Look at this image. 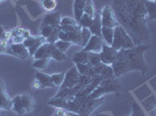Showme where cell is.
<instances>
[{"mask_svg":"<svg viewBox=\"0 0 156 116\" xmlns=\"http://www.w3.org/2000/svg\"><path fill=\"white\" fill-rule=\"evenodd\" d=\"M113 11L118 23L124 27L128 34H136L141 39L150 37L144 0H114Z\"/></svg>","mask_w":156,"mask_h":116,"instance_id":"6da1fadb","label":"cell"},{"mask_svg":"<svg viewBox=\"0 0 156 116\" xmlns=\"http://www.w3.org/2000/svg\"><path fill=\"white\" fill-rule=\"evenodd\" d=\"M149 48L150 45H135L132 49L119 50L117 58L112 64L115 78L121 77L130 71H140L142 74H146L148 71V66L143 53Z\"/></svg>","mask_w":156,"mask_h":116,"instance_id":"7a4b0ae2","label":"cell"},{"mask_svg":"<svg viewBox=\"0 0 156 116\" xmlns=\"http://www.w3.org/2000/svg\"><path fill=\"white\" fill-rule=\"evenodd\" d=\"M34 108H35V100L30 94L23 93V94H18L13 97L12 111H14L16 115H27L32 113Z\"/></svg>","mask_w":156,"mask_h":116,"instance_id":"3957f363","label":"cell"},{"mask_svg":"<svg viewBox=\"0 0 156 116\" xmlns=\"http://www.w3.org/2000/svg\"><path fill=\"white\" fill-rule=\"evenodd\" d=\"M135 46V42L132 39L127 30L122 26L118 25L114 28V36H113V42H112V48H114L117 51L121 49H132Z\"/></svg>","mask_w":156,"mask_h":116,"instance_id":"277c9868","label":"cell"},{"mask_svg":"<svg viewBox=\"0 0 156 116\" xmlns=\"http://www.w3.org/2000/svg\"><path fill=\"white\" fill-rule=\"evenodd\" d=\"M82 27L79 25L72 27H59V39L68 41L72 44L82 46Z\"/></svg>","mask_w":156,"mask_h":116,"instance_id":"5b68a950","label":"cell"},{"mask_svg":"<svg viewBox=\"0 0 156 116\" xmlns=\"http://www.w3.org/2000/svg\"><path fill=\"white\" fill-rule=\"evenodd\" d=\"M119 86H120V85L115 81V79H104L97 88L92 92L90 97H91V99L103 97L105 94H107V93L117 92V90H119Z\"/></svg>","mask_w":156,"mask_h":116,"instance_id":"8992f818","label":"cell"},{"mask_svg":"<svg viewBox=\"0 0 156 116\" xmlns=\"http://www.w3.org/2000/svg\"><path fill=\"white\" fill-rule=\"evenodd\" d=\"M100 19H101V25H103V27L115 28L119 25L117 16H115L114 11H113V7L110 6V5H106L101 9V12H100Z\"/></svg>","mask_w":156,"mask_h":116,"instance_id":"52a82bcc","label":"cell"},{"mask_svg":"<svg viewBox=\"0 0 156 116\" xmlns=\"http://www.w3.org/2000/svg\"><path fill=\"white\" fill-rule=\"evenodd\" d=\"M55 85L51 80V76L42 73V72H36L35 79L33 81V88H54Z\"/></svg>","mask_w":156,"mask_h":116,"instance_id":"ba28073f","label":"cell"},{"mask_svg":"<svg viewBox=\"0 0 156 116\" xmlns=\"http://www.w3.org/2000/svg\"><path fill=\"white\" fill-rule=\"evenodd\" d=\"M99 55H100V59H101V63L103 64L112 65L114 63L115 58H117L118 51L114 48H112V45L104 43L103 49H101V51L99 52Z\"/></svg>","mask_w":156,"mask_h":116,"instance_id":"9c48e42d","label":"cell"},{"mask_svg":"<svg viewBox=\"0 0 156 116\" xmlns=\"http://www.w3.org/2000/svg\"><path fill=\"white\" fill-rule=\"evenodd\" d=\"M79 72H78L77 67H71L69 71L65 72L64 76V81L61 86V88H71V87H75L76 85L78 84V80H79Z\"/></svg>","mask_w":156,"mask_h":116,"instance_id":"30bf717a","label":"cell"},{"mask_svg":"<svg viewBox=\"0 0 156 116\" xmlns=\"http://www.w3.org/2000/svg\"><path fill=\"white\" fill-rule=\"evenodd\" d=\"M103 103V97H99V99H91V97H89V99L86 100V102L83 104V107H82V109L79 111V116H90L94 111V110L97 109L98 107L100 106Z\"/></svg>","mask_w":156,"mask_h":116,"instance_id":"8fae6325","label":"cell"},{"mask_svg":"<svg viewBox=\"0 0 156 116\" xmlns=\"http://www.w3.org/2000/svg\"><path fill=\"white\" fill-rule=\"evenodd\" d=\"M103 45H104V41L101 39V36H97V35H92L91 39H89L87 44L83 48V50L87 52H96L99 53L103 49Z\"/></svg>","mask_w":156,"mask_h":116,"instance_id":"7c38bea8","label":"cell"},{"mask_svg":"<svg viewBox=\"0 0 156 116\" xmlns=\"http://www.w3.org/2000/svg\"><path fill=\"white\" fill-rule=\"evenodd\" d=\"M13 99L7 94L4 81L0 79V109L2 110H12Z\"/></svg>","mask_w":156,"mask_h":116,"instance_id":"4fadbf2b","label":"cell"},{"mask_svg":"<svg viewBox=\"0 0 156 116\" xmlns=\"http://www.w3.org/2000/svg\"><path fill=\"white\" fill-rule=\"evenodd\" d=\"M8 52L20 59H27L29 57V52L22 43H11L8 46Z\"/></svg>","mask_w":156,"mask_h":116,"instance_id":"5bb4252c","label":"cell"},{"mask_svg":"<svg viewBox=\"0 0 156 116\" xmlns=\"http://www.w3.org/2000/svg\"><path fill=\"white\" fill-rule=\"evenodd\" d=\"M93 70H94L96 76H99L103 79H115L114 72H113V69H112V65H106L100 63L99 65L94 66Z\"/></svg>","mask_w":156,"mask_h":116,"instance_id":"9a60e30c","label":"cell"},{"mask_svg":"<svg viewBox=\"0 0 156 116\" xmlns=\"http://www.w3.org/2000/svg\"><path fill=\"white\" fill-rule=\"evenodd\" d=\"M11 34V36H9V39H11V42L12 43H22L23 42V39H26L27 37H29V36H32V34L30 32L26 29V28H16V29H14L12 32H9Z\"/></svg>","mask_w":156,"mask_h":116,"instance_id":"2e32d148","label":"cell"},{"mask_svg":"<svg viewBox=\"0 0 156 116\" xmlns=\"http://www.w3.org/2000/svg\"><path fill=\"white\" fill-rule=\"evenodd\" d=\"M61 19H62V18H61V14H59L58 12L49 13L43 18L41 25H46V26H50V27H52V28H56V27H59Z\"/></svg>","mask_w":156,"mask_h":116,"instance_id":"e0dca14e","label":"cell"},{"mask_svg":"<svg viewBox=\"0 0 156 116\" xmlns=\"http://www.w3.org/2000/svg\"><path fill=\"white\" fill-rule=\"evenodd\" d=\"M50 49H51V43L46 42L37 49V51L34 53L33 58L34 59H41V58H48L50 59Z\"/></svg>","mask_w":156,"mask_h":116,"instance_id":"ac0fdd59","label":"cell"},{"mask_svg":"<svg viewBox=\"0 0 156 116\" xmlns=\"http://www.w3.org/2000/svg\"><path fill=\"white\" fill-rule=\"evenodd\" d=\"M101 28H103V25H101V19H100V12H97L89 29H90V32H92V35L100 36V34H101Z\"/></svg>","mask_w":156,"mask_h":116,"instance_id":"d6986e66","label":"cell"},{"mask_svg":"<svg viewBox=\"0 0 156 116\" xmlns=\"http://www.w3.org/2000/svg\"><path fill=\"white\" fill-rule=\"evenodd\" d=\"M86 1L87 0H75V2H73V15H75V19L77 22L84 14Z\"/></svg>","mask_w":156,"mask_h":116,"instance_id":"ffe728a7","label":"cell"},{"mask_svg":"<svg viewBox=\"0 0 156 116\" xmlns=\"http://www.w3.org/2000/svg\"><path fill=\"white\" fill-rule=\"evenodd\" d=\"M75 65H76V67H77V70L80 76H86V77H91V78L97 77L96 73H94V70H93V66H91L89 63L87 64H75Z\"/></svg>","mask_w":156,"mask_h":116,"instance_id":"44dd1931","label":"cell"},{"mask_svg":"<svg viewBox=\"0 0 156 116\" xmlns=\"http://www.w3.org/2000/svg\"><path fill=\"white\" fill-rule=\"evenodd\" d=\"M101 39L104 41V43L108 45H112L113 42V36H114V28H108V27H103L101 28V34H100Z\"/></svg>","mask_w":156,"mask_h":116,"instance_id":"7402d4cb","label":"cell"},{"mask_svg":"<svg viewBox=\"0 0 156 116\" xmlns=\"http://www.w3.org/2000/svg\"><path fill=\"white\" fill-rule=\"evenodd\" d=\"M72 60L75 64H87L89 63V52L82 49L80 51L76 52L72 56Z\"/></svg>","mask_w":156,"mask_h":116,"instance_id":"603a6c76","label":"cell"},{"mask_svg":"<svg viewBox=\"0 0 156 116\" xmlns=\"http://www.w3.org/2000/svg\"><path fill=\"white\" fill-rule=\"evenodd\" d=\"M144 6L147 9V19L148 21L156 20V1L144 0Z\"/></svg>","mask_w":156,"mask_h":116,"instance_id":"cb8c5ba5","label":"cell"},{"mask_svg":"<svg viewBox=\"0 0 156 116\" xmlns=\"http://www.w3.org/2000/svg\"><path fill=\"white\" fill-rule=\"evenodd\" d=\"M50 59H55L56 62H64V60H66V55H65L64 52L59 51L58 49L55 46V44H51Z\"/></svg>","mask_w":156,"mask_h":116,"instance_id":"d4e9b609","label":"cell"},{"mask_svg":"<svg viewBox=\"0 0 156 116\" xmlns=\"http://www.w3.org/2000/svg\"><path fill=\"white\" fill-rule=\"evenodd\" d=\"M46 42H47V39H44L43 36H41V35H40V36H36V42L34 43V45H33L32 48H29V49H28L29 56H32L33 57V56H34V53L37 51V49H39L42 44H44Z\"/></svg>","mask_w":156,"mask_h":116,"instance_id":"484cf974","label":"cell"},{"mask_svg":"<svg viewBox=\"0 0 156 116\" xmlns=\"http://www.w3.org/2000/svg\"><path fill=\"white\" fill-rule=\"evenodd\" d=\"M50 63V59L48 58H41V59H34L33 62V66L37 70H44L48 67V65Z\"/></svg>","mask_w":156,"mask_h":116,"instance_id":"4316f807","label":"cell"},{"mask_svg":"<svg viewBox=\"0 0 156 116\" xmlns=\"http://www.w3.org/2000/svg\"><path fill=\"white\" fill-rule=\"evenodd\" d=\"M92 21H93V18H91L90 15L84 13L82 15V18L79 19V21H78V25L82 27V28H90Z\"/></svg>","mask_w":156,"mask_h":116,"instance_id":"83f0119b","label":"cell"},{"mask_svg":"<svg viewBox=\"0 0 156 116\" xmlns=\"http://www.w3.org/2000/svg\"><path fill=\"white\" fill-rule=\"evenodd\" d=\"M71 45H72V43L68 42V41H63V39H58V41L55 43V46L58 49L59 51L64 52V53L70 49Z\"/></svg>","mask_w":156,"mask_h":116,"instance_id":"f1b7e54d","label":"cell"},{"mask_svg":"<svg viewBox=\"0 0 156 116\" xmlns=\"http://www.w3.org/2000/svg\"><path fill=\"white\" fill-rule=\"evenodd\" d=\"M78 25V22L76 21L75 18H70V16H63L61 19V23L59 27H72Z\"/></svg>","mask_w":156,"mask_h":116,"instance_id":"f546056e","label":"cell"},{"mask_svg":"<svg viewBox=\"0 0 156 116\" xmlns=\"http://www.w3.org/2000/svg\"><path fill=\"white\" fill-rule=\"evenodd\" d=\"M101 63V59H100V55L96 53V52H89V64L91 66H97Z\"/></svg>","mask_w":156,"mask_h":116,"instance_id":"4dcf8cb0","label":"cell"},{"mask_svg":"<svg viewBox=\"0 0 156 116\" xmlns=\"http://www.w3.org/2000/svg\"><path fill=\"white\" fill-rule=\"evenodd\" d=\"M64 76L65 73H54V74H51V80L55 85V87H61L62 86L63 81H64Z\"/></svg>","mask_w":156,"mask_h":116,"instance_id":"1f68e13d","label":"cell"},{"mask_svg":"<svg viewBox=\"0 0 156 116\" xmlns=\"http://www.w3.org/2000/svg\"><path fill=\"white\" fill-rule=\"evenodd\" d=\"M80 34H82V48H84L85 45L87 44L89 39H91L92 32H90V29H89V28H82Z\"/></svg>","mask_w":156,"mask_h":116,"instance_id":"d6a6232c","label":"cell"},{"mask_svg":"<svg viewBox=\"0 0 156 116\" xmlns=\"http://www.w3.org/2000/svg\"><path fill=\"white\" fill-rule=\"evenodd\" d=\"M84 13L87 14V15H90L91 18H94V15H96V13H97V12H96L94 4H93V1H92V0H87V1H86Z\"/></svg>","mask_w":156,"mask_h":116,"instance_id":"836d02e7","label":"cell"},{"mask_svg":"<svg viewBox=\"0 0 156 116\" xmlns=\"http://www.w3.org/2000/svg\"><path fill=\"white\" fill-rule=\"evenodd\" d=\"M41 4H42V7L46 11H48V12L54 11L56 8V6H57L56 0H41Z\"/></svg>","mask_w":156,"mask_h":116,"instance_id":"e575fe53","label":"cell"},{"mask_svg":"<svg viewBox=\"0 0 156 116\" xmlns=\"http://www.w3.org/2000/svg\"><path fill=\"white\" fill-rule=\"evenodd\" d=\"M52 30H54V28L50 26H46V25H41V26H40V35L43 36L46 39L50 36V34L52 32Z\"/></svg>","mask_w":156,"mask_h":116,"instance_id":"d590c367","label":"cell"},{"mask_svg":"<svg viewBox=\"0 0 156 116\" xmlns=\"http://www.w3.org/2000/svg\"><path fill=\"white\" fill-rule=\"evenodd\" d=\"M36 42V36H29V37H27L26 39H23V42H22V44L26 46L27 49H29V48H32L34 43Z\"/></svg>","mask_w":156,"mask_h":116,"instance_id":"8d00e7d4","label":"cell"},{"mask_svg":"<svg viewBox=\"0 0 156 116\" xmlns=\"http://www.w3.org/2000/svg\"><path fill=\"white\" fill-rule=\"evenodd\" d=\"M9 36H11V34L7 32L2 26H0V42H2V41H8V39H9Z\"/></svg>","mask_w":156,"mask_h":116,"instance_id":"74e56055","label":"cell"},{"mask_svg":"<svg viewBox=\"0 0 156 116\" xmlns=\"http://www.w3.org/2000/svg\"><path fill=\"white\" fill-rule=\"evenodd\" d=\"M130 116H144L142 114L141 108L137 106L136 103H134V104H133V111H132V115Z\"/></svg>","mask_w":156,"mask_h":116,"instance_id":"f35d334b","label":"cell"},{"mask_svg":"<svg viewBox=\"0 0 156 116\" xmlns=\"http://www.w3.org/2000/svg\"><path fill=\"white\" fill-rule=\"evenodd\" d=\"M8 46H9L8 41H2V42H0V53L8 51Z\"/></svg>","mask_w":156,"mask_h":116,"instance_id":"ab89813d","label":"cell"},{"mask_svg":"<svg viewBox=\"0 0 156 116\" xmlns=\"http://www.w3.org/2000/svg\"><path fill=\"white\" fill-rule=\"evenodd\" d=\"M4 1H5V0H0V2H4Z\"/></svg>","mask_w":156,"mask_h":116,"instance_id":"60d3db41","label":"cell"},{"mask_svg":"<svg viewBox=\"0 0 156 116\" xmlns=\"http://www.w3.org/2000/svg\"><path fill=\"white\" fill-rule=\"evenodd\" d=\"M148 1H156V0H148Z\"/></svg>","mask_w":156,"mask_h":116,"instance_id":"b9f144b4","label":"cell"},{"mask_svg":"<svg viewBox=\"0 0 156 116\" xmlns=\"http://www.w3.org/2000/svg\"><path fill=\"white\" fill-rule=\"evenodd\" d=\"M52 116H57V115H56V114H55V113H54V115H52Z\"/></svg>","mask_w":156,"mask_h":116,"instance_id":"7bdbcfd3","label":"cell"},{"mask_svg":"<svg viewBox=\"0 0 156 116\" xmlns=\"http://www.w3.org/2000/svg\"><path fill=\"white\" fill-rule=\"evenodd\" d=\"M75 116H79V115H78V114H75Z\"/></svg>","mask_w":156,"mask_h":116,"instance_id":"ee69618b","label":"cell"}]
</instances>
